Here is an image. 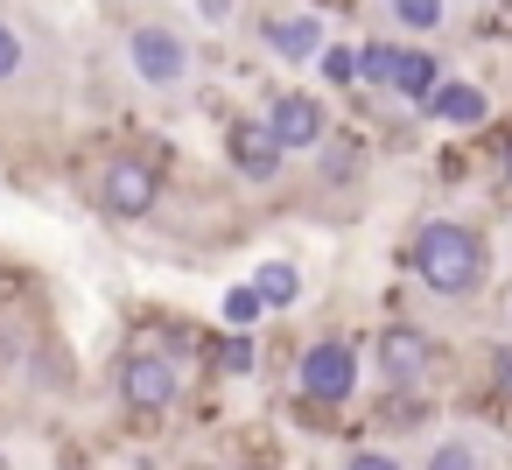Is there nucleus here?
Here are the masks:
<instances>
[{"label": "nucleus", "mask_w": 512, "mask_h": 470, "mask_svg": "<svg viewBox=\"0 0 512 470\" xmlns=\"http://www.w3.org/2000/svg\"><path fill=\"white\" fill-rule=\"evenodd\" d=\"M407 274L435 302H470L491 281V246L470 218H421L414 239H407Z\"/></svg>", "instance_id": "nucleus-1"}, {"label": "nucleus", "mask_w": 512, "mask_h": 470, "mask_svg": "<svg viewBox=\"0 0 512 470\" xmlns=\"http://www.w3.org/2000/svg\"><path fill=\"white\" fill-rule=\"evenodd\" d=\"M120 71H127V85L148 92V99H183V92L197 85L204 57H197V43H190L183 22H169V15H134V22L120 29Z\"/></svg>", "instance_id": "nucleus-2"}, {"label": "nucleus", "mask_w": 512, "mask_h": 470, "mask_svg": "<svg viewBox=\"0 0 512 470\" xmlns=\"http://www.w3.org/2000/svg\"><path fill=\"white\" fill-rule=\"evenodd\" d=\"M113 400H120L127 421L162 428V421H176V407L190 400V372H183V358H176L169 344L141 337V344H127L120 365H113Z\"/></svg>", "instance_id": "nucleus-3"}, {"label": "nucleus", "mask_w": 512, "mask_h": 470, "mask_svg": "<svg viewBox=\"0 0 512 470\" xmlns=\"http://www.w3.org/2000/svg\"><path fill=\"white\" fill-rule=\"evenodd\" d=\"M365 365H372V358L358 351V337H344V330H316V337L295 351V400H302L309 414H337V407L358 400Z\"/></svg>", "instance_id": "nucleus-4"}, {"label": "nucleus", "mask_w": 512, "mask_h": 470, "mask_svg": "<svg viewBox=\"0 0 512 470\" xmlns=\"http://www.w3.org/2000/svg\"><path fill=\"white\" fill-rule=\"evenodd\" d=\"M92 204H99L113 225H148V218L169 204V176H162L155 155L120 148V155H106V162L92 169Z\"/></svg>", "instance_id": "nucleus-5"}, {"label": "nucleus", "mask_w": 512, "mask_h": 470, "mask_svg": "<svg viewBox=\"0 0 512 470\" xmlns=\"http://www.w3.org/2000/svg\"><path fill=\"white\" fill-rule=\"evenodd\" d=\"M365 358H372V372H379L386 393H421L435 379V365H442V344H435V330L393 316V323H379V337L365 344Z\"/></svg>", "instance_id": "nucleus-6"}, {"label": "nucleus", "mask_w": 512, "mask_h": 470, "mask_svg": "<svg viewBox=\"0 0 512 470\" xmlns=\"http://www.w3.org/2000/svg\"><path fill=\"white\" fill-rule=\"evenodd\" d=\"M225 162H232V176L239 183H253V190H267V183H281L288 176V148H281V134L267 127V113H232L225 120Z\"/></svg>", "instance_id": "nucleus-7"}, {"label": "nucleus", "mask_w": 512, "mask_h": 470, "mask_svg": "<svg viewBox=\"0 0 512 470\" xmlns=\"http://www.w3.org/2000/svg\"><path fill=\"white\" fill-rule=\"evenodd\" d=\"M267 127L281 134V148L288 155H316L330 134H337V113H330V99L323 92H302V85H281V92H267Z\"/></svg>", "instance_id": "nucleus-8"}, {"label": "nucleus", "mask_w": 512, "mask_h": 470, "mask_svg": "<svg viewBox=\"0 0 512 470\" xmlns=\"http://www.w3.org/2000/svg\"><path fill=\"white\" fill-rule=\"evenodd\" d=\"M253 43H260V57H274V64H288V71H302V64H316L323 57V15L316 8H267L260 22H253Z\"/></svg>", "instance_id": "nucleus-9"}, {"label": "nucleus", "mask_w": 512, "mask_h": 470, "mask_svg": "<svg viewBox=\"0 0 512 470\" xmlns=\"http://www.w3.org/2000/svg\"><path fill=\"white\" fill-rule=\"evenodd\" d=\"M421 113H428V120H442V127H463V134H470V127H484V120H491V92H484V85H470V78H442V85L421 99Z\"/></svg>", "instance_id": "nucleus-10"}, {"label": "nucleus", "mask_w": 512, "mask_h": 470, "mask_svg": "<svg viewBox=\"0 0 512 470\" xmlns=\"http://www.w3.org/2000/svg\"><path fill=\"white\" fill-rule=\"evenodd\" d=\"M43 71V50H36V36L0 8V92H22L29 78Z\"/></svg>", "instance_id": "nucleus-11"}, {"label": "nucleus", "mask_w": 512, "mask_h": 470, "mask_svg": "<svg viewBox=\"0 0 512 470\" xmlns=\"http://www.w3.org/2000/svg\"><path fill=\"white\" fill-rule=\"evenodd\" d=\"M449 71H442V57L435 50H421V43H400V71H393V99H407V106H421L435 85H442Z\"/></svg>", "instance_id": "nucleus-12"}, {"label": "nucleus", "mask_w": 512, "mask_h": 470, "mask_svg": "<svg viewBox=\"0 0 512 470\" xmlns=\"http://www.w3.org/2000/svg\"><path fill=\"white\" fill-rule=\"evenodd\" d=\"M379 15H386L400 36L428 43V36H442V29H449V0H379Z\"/></svg>", "instance_id": "nucleus-13"}, {"label": "nucleus", "mask_w": 512, "mask_h": 470, "mask_svg": "<svg viewBox=\"0 0 512 470\" xmlns=\"http://www.w3.org/2000/svg\"><path fill=\"white\" fill-rule=\"evenodd\" d=\"M253 288H260V302H267V316H288V309L302 302V267L274 253V260L253 267Z\"/></svg>", "instance_id": "nucleus-14"}, {"label": "nucleus", "mask_w": 512, "mask_h": 470, "mask_svg": "<svg viewBox=\"0 0 512 470\" xmlns=\"http://www.w3.org/2000/svg\"><path fill=\"white\" fill-rule=\"evenodd\" d=\"M421 470H484V449H477V435H435L428 442V456H421Z\"/></svg>", "instance_id": "nucleus-15"}, {"label": "nucleus", "mask_w": 512, "mask_h": 470, "mask_svg": "<svg viewBox=\"0 0 512 470\" xmlns=\"http://www.w3.org/2000/svg\"><path fill=\"white\" fill-rule=\"evenodd\" d=\"M316 71H323V85H330V92H351V85H365V78H358V43H323Z\"/></svg>", "instance_id": "nucleus-16"}, {"label": "nucleus", "mask_w": 512, "mask_h": 470, "mask_svg": "<svg viewBox=\"0 0 512 470\" xmlns=\"http://www.w3.org/2000/svg\"><path fill=\"white\" fill-rule=\"evenodd\" d=\"M393 71H400V43H358V78L372 92H393Z\"/></svg>", "instance_id": "nucleus-17"}, {"label": "nucleus", "mask_w": 512, "mask_h": 470, "mask_svg": "<svg viewBox=\"0 0 512 470\" xmlns=\"http://www.w3.org/2000/svg\"><path fill=\"white\" fill-rule=\"evenodd\" d=\"M316 176H323V183H351V176H358V141H351V134H330V141L316 148Z\"/></svg>", "instance_id": "nucleus-18"}, {"label": "nucleus", "mask_w": 512, "mask_h": 470, "mask_svg": "<svg viewBox=\"0 0 512 470\" xmlns=\"http://www.w3.org/2000/svg\"><path fill=\"white\" fill-rule=\"evenodd\" d=\"M239 470H281V442L267 428H246L239 435Z\"/></svg>", "instance_id": "nucleus-19"}, {"label": "nucleus", "mask_w": 512, "mask_h": 470, "mask_svg": "<svg viewBox=\"0 0 512 470\" xmlns=\"http://www.w3.org/2000/svg\"><path fill=\"white\" fill-rule=\"evenodd\" d=\"M190 22L211 29V36H225V29L239 22V0H190Z\"/></svg>", "instance_id": "nucleus-20"}, {"label": "nucleus", "mask_w": 512, "mask_h": 470, "mask_svg": "<svg viewBox=\"0 0 512 470\" xmlns=\"http://www.w3.org/2000/svg\"><path fill=\"white\" fill-rule=\"evenodd\" d=\"M337 470H407V463H400L386 442H358V449H344V463H337Z\"/></svg>", "instance_id": "nucleus-21"}, {"label": "nucleus", "mask_w": 512, "mask_h": 470, "mask_svg": "<svg viewBox=\"0 0 512 470\" xmlns=\"http://www.w3.org/2000/svg\"><path fill=\"white\" fill-rule=\"evenodd\" d=\"M218 372H253V337H246V330L218 337Z\"/></svg>", "instance_id": "nucleus-22"}, {"label": "nucleus", "mask_w": 512, "mask_h": 470, "mask_svg": "<svg viewBox=\"0 0 512 470\" xmlns=\"http://www.w3.org/2000/svg\"><path fill=\"white\" fill-rule=\"evenodd\" d=\"M225 316H232V323H253V316H267L260 288H253V281H246V288H232V295H225Z\"/></svg>", "instance_id": "nucleus-23"}, {"label": "nucleus", "mask_w": 512, "mask_h": 470, "mask_svg": "<svg viewBox=\"0 0 512 470\" xmlns=\"http://www.w3.org/2000/svg\"><path fill=\"white\" fill-rule=\"evenodd\" d=\"M463 169H470V155H463V148H449V155H442V176H449V183H463Z\"/></svg>", "instance_id": "nucleus-24"}, {"label": "nucleus", "mask_w": 512, "mask_h": 470, "mask_svg": "<svg viewBox=\"0 0 512 470\" xmlns=\"http://www.w3.org/2000/svg\"><path fill=\"white\" fill-rule=\"evenodd\" d=\"M498 162H505V183H512V127L498 134Z\"/></svg>", "instance_id": "nucleus-25"}, {"label": "nucleus", "mask_w": 512, "mask_h": 470, "mask_svg": "<svg viewBox=\"0 0 512 470\" xmlns=\"http://www.w3.org/2000/svg\"><path fill=\"white\" fill-rule=\"evenodd\" d=\"M0 470H8V435H0Z\"/></svg>", "instance_id": "nucleus-26"}, {"label": "nucleus", "mask_w": 512, "mask_h": 470, "mask_svg": "<svg viewBox=\"0 0 512 470\" xmlns=\"http://www.w3.org/2000/svg\"><path fill=\"white\" fill-rule=\"evenodd\" d=\"M183 470H218V463H183Z\"/></svg>", "instance_id": "nucleus-27"}, {"label": "nucleus", "mask_w": 512, "mask_h": 470, "mask_svg": "<svg viewBox=\"0 0 512 470\" xmlns=\"http://www.w3.org/2000/svg\"><path fill=\"white\" fill-rule=\"evenodd\" d=\"M491 8H512V0H491Z\"/></svg>", "instance_id": "nucleus-28"}, {"label": "nucleus", "mask_w": 512, "mask_h": 470, "mask_svg": "<svg viewBox=\"0 0 512 470\" xmlns=\"http://www.w3.org/2000/svg\"><path fill=\"white\" fill-rule=\"evenodd\" d=\"M505 309H512V295H505Z\"/></svg>", "instance_id": "nucleus-29"}]
</instances>
